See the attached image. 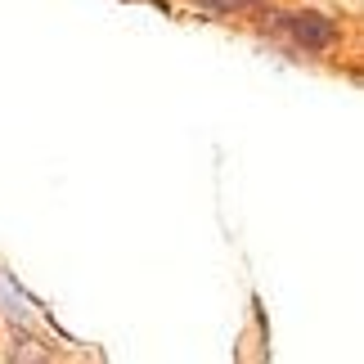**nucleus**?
<instances>
[{"label": "nucleus", "mask_w": 364, "mask_h": 364, "mask_svg": "<svg viewBox=\"0 0 364 364\" xmlns=\"http://www.w3.org/2000/svg\"><path fill=\"white\" fill-rule=\"evenodd\" d=\"M288 32H292V41H297V46H306V50H324V46H333V41H338V23L324 18V14H297V18L288 23Z\"/></svg>", "instance_id": "nucleus-1"}]
</instances>
